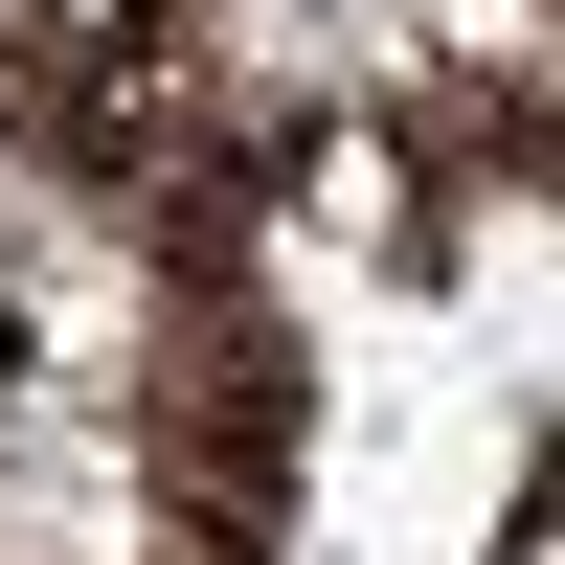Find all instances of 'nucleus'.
I'll return each mask as SVG.
<instances>
[]
</instances>
